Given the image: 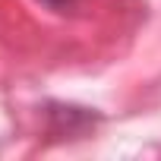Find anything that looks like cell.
Here are the masks:
<instances>
[{"label":"cell","instance_id":"1","mask_svg":"<svg viewBox=\"0 0 161 161\" xmlns=\"http://www.w3.org/2000/svg\"><path fill=\"white\" fill-rule=\"evenodd\" d=\"M38 3H44V7H51V10H69V7L79 3V0H38Z\"/></svg>","mask_w":161,"mask_h":161}]
</instances>
